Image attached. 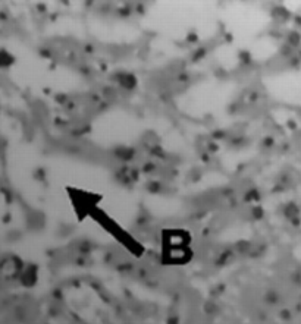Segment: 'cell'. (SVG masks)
Returning a JSON list of instances; mask_svg holds the SVG:
<instances>
[{
  "label": "cell",
  "mask_w": 301,
  "mask_h": 324,
  "mask_svg": "<svg viewBox=\"0 0 301 324\" xmlns=\"http://www.w3.org/2000/svg\"><path fill=\"white\" fill-rule=\"evenodd\" d=\"M289 41H291V44H294V46H297V44H300V41H301V37H300V34L292 33V34H291V37H289Z\"/></svg>",
  "instance_id": "6da1fadb"
}]
</instances>
